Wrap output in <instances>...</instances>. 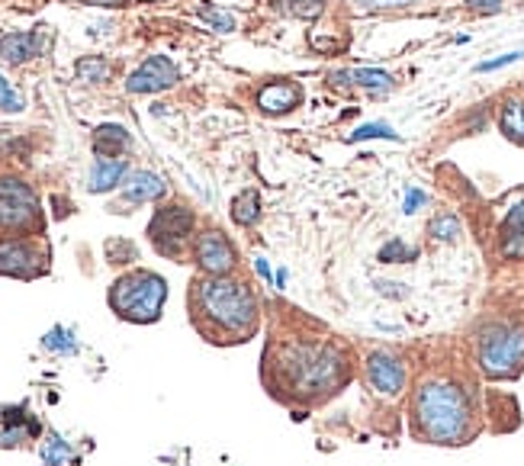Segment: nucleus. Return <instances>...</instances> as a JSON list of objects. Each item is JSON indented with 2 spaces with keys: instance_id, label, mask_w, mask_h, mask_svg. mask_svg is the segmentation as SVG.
Listing matches in <instances>:
<instances>
[{
  "instance_id": "11",
  "label": "nucleus",
  "mask_w": 524,
  "mask_h": 466,
  "mask_svg": "<svg viewBox=\"0 0 524 466\" xmlns=\"http://www.w3.org/2000/svg\"><path fill=\"white\" fill-rule=\"evenodd\" d=\"M180 81L178 65L168 58V55H151L126 78V90L129 94H158V90H168Z\"/></svg>"
},
{
  "instance_id": "9",
  "label": "nucleus",
  "mask_w": 524,
  "mask_h": 466,
  "mask_svg": "<svg viewBox=\"0 0 524 466\" xmlns=\"http://www.w3.org/2000/svg\"><path fill=\"white\" fill-rule=\"evenodd\" d=\"M48 271V251L29 238H14L0 244V274L16 280H36Z\"/></svg>"
},
{
  "instance_id": "33",
  "label": "nucleus",
  "mask_w": 524,
  "mask_h": 466,
  "mask_svg": "<svg viewBox=\"0 0 524 466\" xmlns=\"http://www.w3.org/2000/svg\"><path fill=\"white\" fill-rule=\"evenodd\" d=\"M428 203V193H422L418 187H409L406 190V203H402V212L406 216H412V212H418V206Z\"/></svg>"
},
{
  "instance_id": "4",
  "label": "nucleus",
  "mask_w": 524,
  "mask_h": 466,
  "mask_svg": "<svg viewBox=\"0 0 524 466\" xmlns=\"http://www.w3.org/2000/svg\"><path fill=\"white\" fill-rule=\"evenodd\" d=\"M168 299V280L155 271H129L116 277L107 293V303L116 318L136 325H151L161 318Z\"/></svg>"
},
{
  "instance_id": "20",
  "label": "nucleus",
  "mask_w": 524,
  "mask_h": 466,
  "mask_svg": "<svg viewBox=\"0 0 524 466\" xmlns=\"http://www.w3.org/2000/svg\"><path fill=\"white\" fill-rule=\"evenodd\" d=\"M231 219L241 225V229H252L261 219V196L258 190H241L235 200H231Z\"/></svg>"
},
{
  "instance_id": "24",
  "label": "nucleus",
  "mask_w": 524,
  "mask_h": 466,
  "mask_svg": "<svg viewBox=\"0 0 524 466\" xmlns=\"http://www.w3.org/2000/svg\"><path fill=\"white\" fill-rule=\"evenodd\" d=\"M42 347H46V351H52V354H77L75 331L58 325V328H52L46 338H42Z\"/></svg>"
},
{
  "instance_id": "22",
  "label": "nucleus",
  "mask_w": 524,
  "mask_h": 466,
  "mask_svg": "<svg viewBox=\"0 0 524 466\" xmlns=\"http://www.w3.org/2000/svg\"><path fill=\"white\" fill-rule=\"evenodd\" d=\"M109 71H113L109 68V61L100 58V55H87V58H81L75 65V75L87 84H103L109 78Z\"/></svg>"
},
{
  "instance_id": "28",
  "label": "nucleus",
  "mask_w": 524,
  "mask_h": 466,
  "mask_svg": "<svg viewBox=\"0 0 524 466\" xmlns=\"http://www.w3.org/2000/svg\"><path fill=\"white\" fill-rule=\"evenodd\" d=\"M200 16H203V20L210 23L212 29H219V33H231V29H235V16H231L229 10H219V7H200Z\"/></svg>"
},
{
  "instance_id": "25",
  "label": "nucleus",
  "mask_w": 524,
  "mask_h": 466,
  "mask_svg": "<svg viewBox=\"0 0 524 466\" xmlns=\"http://www.w3.org/2000/svg\"><path fill=\"white\" fill-rule=\"evenodd\" d=\"M71 460V447L65 444L62 438H55V434H48V440L42 444V463L46 466H62Z\"/></svg>"
},
{
  "instance_id": "12",
  "label": "nucleus",
  "mask_w": 524,
  "mask_h": 466,
  "mask_svg": "<svg viewBox=\"0 0 524 466\" xmlns=\"http://www.w3.org/2000/svg\"><path fill=\"white\" fill-rule=\"evenodd\" d=\"M48 48V36L39 29H20V33L0 36V58L10 65H26V61L39 58Z\"/></svg>"
},
{
  "instance_id": "17",
  "label": "nucleus",
  "mask_w": 524,
  "mask_h": 466,
  "mask_svg": "<svg viewBox=\"0 0 524 466\" xmlns=\"http://www.w3.org/2000/svg\"><path fill=\"white\" fill-rule=\"evenodd\" d=\"M332 81H347L351 88L370 90V94H386V90L396 88V78L386 75L380 68H351V71H338L332 75Z\"/></svg>"
},
{
  "instance_id": "36",
  "label": "nucleus",
  "mask_w": 524,
  "mask_h": 466,
  "mask_svg": "<svg viewBox=\"0 0 524 466\" xmlns=\"http://www.w3.org/2000/svg\"><path fill=\"white\" fill-rule=\"evenodd\" d=\"M254 267H258V274H261V277L273 280V274H271V267H267V261H264V257H258V261H254Z\"/></svg>"
},
{
  "instance_id": "19",
  "label": "nucleus",
  "mask_w": 524,
  "mask_h": 466,
  "mask_svg": "<svg viewBox=\"0 0 524 466\" xmlns=\"http://www.w3.org/2000/svg\"><path fill=\"white\" fill-rule=\"evenodd\" d=\"M498 129H502V136L515 145H524V100L511 97V100L502 103L498 109Z\"/></svg>"
},
{
  "instance_id": "7",
  "label": "nucleus",
  "mask_w": 524,
  "mask_h": 466,
  "mask_svg": "<svg viewBox=\"0 0 524 466\" xmlns=\"http://www.w3.org/2000/svg\"><path fill=\"white\" fill-rule=\"evenodd\" d=\"M39 225V196L20 177H0V235H23Z\"/></svg>"
},
{
  "instance_id": "30",
  "label": "nucleus",
  "mask_w": 524,
  "mask_h": 466,
  "mask_svg": "<svg viewBox=\"0 0 524 466\" xmlns=\"http://www.w3.org/2000/svg\"><path fill=\"white\" fill-rule=\"evenodd\" d=\"M361 10H402V7H412L416 0H354Z\"/></svg>"
},
{
  "instance_id": "27",
  "label": "nucleus",
  "mask_w": 524,
  "mask_h": 466,
  "mask_svg": "<svg viewBox=\"0 0 524 466\" xmlns=\"http://www.w3.org/2000/svg\"><path fill=\"white\" fill-rule=\"evenodd\" d=\"M23 107H26V103H23V94L16 88H10L7 78L0 75V109H4V113H20Z\"/></svg>"
},
{
  "instance_id": "14",
  "label": "nucleus",
  "mask_w": 524,
  "mask_h": 466,
  "mask_svg": "<svg viewBox=\"0 0 524 466\" xmlns=\"http://www.w3.org/2000/svg\"><path fill=\"white\" fill-rule=\"evenodd\" d=\"M90 149L97 158H123L132 149V136L126 126H116V122H103L94 129V139H90Z\"/></svg>"
},
{
  "instance_id": "1",
  "label": "nucleus",
  "mask_w": 524,
  "mask_h": 466,
  "mask_svg": "<svg viewBox=\"0 0 524 466\" xmlns=\"http://www.w3.org/2000/svg\"><path fill=\"white\" fill-rule=\"evenodd\" d=\"M264 364L273 370L271 396L303 406L325 402L351 379L347 351L328 338H286L267 351Z\"/></svg>"
},
{
  "instance_id": "23",
  "label": "nucleus",
  "mask_w": 524,
  "mask_h": 466,
  "mask_svg": "<svg viewBox=\"0 0 524 466\" xmlns=\"http://www.w3.org/2000/svg\"><path fill=\"white\" fill-rule=\"evenodd\" d=\"M428 232H431V238H435V242H457V238H460V232H463V225H460V219H457L454 212H441V216L431 219Z\"/></svg>"
},
{
  "instance_id": "34",
  "label": "nucleus",
  "mask_w": 524,
  "mask_h": 466,
  "mask_svg": "<svg viewBox=\"0 0 524 466\" xmlns=\"http://www.w3.org/2000/svg\"><path fill=\"white\" fill-rule=\"evenodd\" d=\"M467 7L473 14H498L502 10V0H467Z\"/></svg>"
},
{
  "instance_id": "8",
  "label": "nucleus",
  "mask_w": 524,
  "mask_h": 466,
  "mask_svg": "<svg viewBox=\"0 0 524 466\" xmlns=\"http://www.w3.org/2000/svg\"><path fill=\"white\" fill-rule=\"evenodd\" d=\"M193 264L206 277H231L239 271V248L219 229H206L193 242Z\"/></svg>"
},
{
  "instance_id": "6",
  "label": "nucleus",
  "mask_w": 524,
  "mask_h": 466,
  "mask_svg": "<svg viewBox=\"0 0 524 466\" xmlns=\"http://www.w3.org/2000/svg\"><path fill=\"white\" fill-rule=\"evenodd\" d=\"M197 216H193L190 206L184 203H168L161 210H155L149 223V242L155 244L158 254L170 257V261H180L187 251L197 242Z\"/></svg>"
},
{
  "instance_id": "35",
  "label": "nucleus",
  "mask_w": 524,
  "mask_h": 466,
  "mask_svg": "<svg viewBox=\"0 0 524 466\" xmlns=\"http://www.w3.org/2000/svg\"><path fill=\"white\" fill-rule=\"evenodd\" d=\"M77 4H90V7H132L136 0H77Z\"/></svg>"
},
{
  "instance_id": "32",
  "label": "nucleus",
  "mask_w": 524,
  "mask_h": 466,
  "mask_svg": "<svg viewBox=\"0 0 524 466\" xmlns=\"http://www.w3.org/2000/svg\"><path fill=\"white\" fill-rule=\"evenodd\" d=\"M393 257H416V248H406V244L396 238V242H389L386 248L380 251V261H386V264H396Z\"/></svg>"
},
{
  "instance_id": "5",
  "label": "nucleus",
  "mask_w": 524,
  "mask_h": 466,
  "mask_svg": "<svg viewBox=\"0 0 524 466\" xmlns=\"http://www.w3.org/2000/svg\"><path fill=\"white\" fill-rule=\"evenodd\" d=\"M477 364L489 379H515L524 370V325L486 322L477 335Z\"/></svg>"
},
{
  "instance_id": "31",
  "label": "nucleus",
  "mask_w": 524,
  "mask_h": 466,
  "mask_svg": "<svg viewBox=\"0 0 524 466\" xmlns=\"http://www.w3.org/2000/svg\"><path fill=\"white\" fill-rule=\"evenodd\" d=\"M521 58H524V52L498 55V58H492V61H479L477 71H479V75H486V71H498V68H505V65H511V61H521Z\"/></svg>"
},
{
  "instance_id": "13",
  "label": "nucleus",
  "mask_w": 524,
  "mask_h": 466,
  "mask_svg": "<svg viewBox=\"0 0 524 466\" xmlns=\"http://www.w3.org/2000/svg\"><path fill=\"white\" fill-rule=\"evenodd\" d=\"M254 100H258L261 113L283 116V113H293V109L303 103V88L296 81H286V78H280V81L264 84V88L258 90V97H254Z\"/></svg>"
},
{
  "instance_id": "21",
  "label": "nucleus",
  "mask_w": 524,
  "mask_h": 466,
  "mask_svg": "<svg viewBox=\"0 0 524 466\" xmlns=\"http://www.w3.org/2000/svg\"><path fill=\"white\" fill-rule=\"evenodd\" d=\"M328 0H273V7L286 16H300V20H315L325 14Z\"/></svg>"
},
{
  "instance_id": "15",
  "label": "nucleus",
  "mask_w": 524,
  "mask_h": 466,
  "mask_svg": "<svg viewBox=\"0 0 524 466\" xmlns=\"http://www.w3.org/2000/svg\"><path fill=\"white\" fill-rule=\"evenodd\" d=\"M129 177V161L126 158H97L94 168H90V181L87 190L90 193H109L119 183Z\"/></svg>"
},
{
  "instance_id": "10",
  "label": "nucleus",
  "mask_w": 524,
  "mask_h": 466,
  "mask_svg": "<svg viewBox=\"0 0 524 466\" xmlns=\"http://www.w3.org/2000/svg\"><path fill=\"white\" fill-rule=\"evenodd\" d=\"M364 379L380 396H399L406 389L409 370H406L402 357H396L393 351H374L367 357V364H364Z\"/></svg>"
},
{
  "instance_id": "16",
  "label": "nucleus",
  "mask_w": 524,
  "mask_h": 466,
  "mask_svg": "<svg viewBox=\"0 0 524 466\" xmlns=\"http://www.w3.org/2000/svg\"><path fill=\"white\" fill-rule=\"evenodd\" d=\"M164 193H168V183L151 171H132L123 181L126 203H151V200H161Z\"/></svg>"
},
{
  "instance_id": "29",
  "label": "nucleus",
  "mask_w": 524,
  "mask_h": 466,
  "mask_svg": "<svg viewBox=\"0 0 524 466\" xmlns=\"http://www.w3.org/2000/svg\"><path fill=\"white\" fill-rule=\"evenodd\" d=\"M107 254H109V261L113 264H129V261H136V244L132 242H107Z\"/></svg>"
},
{
  "instance_id": "3",
  "label": "nucleus",
  "mask_w": 524,
  "mask_h": 466,
  "mask_svg": "<svg viewBox=\"0 0 524 466\" xmlns=\"http://www.w3.org/2000/svg\"><path fill=\"white\" fill-rule=\"evenodd\" d=\"M412 431L428 444H467L477 431L470 389L454 377H428L412 396Z\"/></svg>"
},
{
  "instance_id": "2",
  "label": "nucleus",
  "mask_w": 524,
  "mask_h": 466,
  "mask_svg": "<svg viewBox=\"0 0 524 466\" xmlns=\"http://www.w3.org/2000/svg\"><path fill=\"white\" fill-rule=\"evenodd\" d=\"M190 325L210 345H245L258 335L261 305L241 277H197L187 293Z\"/></svg>"
},
{
  "instance_id": "18",
  "label": "nucleus",
  "mask_w": 524,
  "mask_h": 466,
  "mask_svg": "<svg viewBox=\"0 0 524 466\" xmlns=\"http://www.w3.org/2000/svg\"><path fill=\"white\" fill-rule=\"evenodd\" d=\"M502 254L511 257V261L524 257V200L511 206L502 223Z\"/></svg>"
},
{
  "instance_id": "26",
  "label": "nucleus",
  "mask_w": 524,
  "mask_h": 466,
  "mask_svg": "<svg viewBox=\"0 0 524 466\" xmlns=\"http://www.w3.org/2000/svg\"><path fill=\"white\" fill-rule=\"evenodd\" d=\"M364 139H389V142H396V132L393 126H386V122H367V126H361L357 132H351V142H364Z\"/></svg>"
}]
</instances>
